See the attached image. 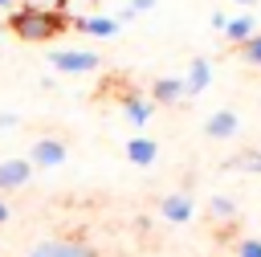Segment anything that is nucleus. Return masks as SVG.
<instances>
[{
  "instance_id": "nucleus-1",
  "label": "nucleus",
  "mask_w": 261,
  "mask_h": 257,
  "mask_svg": "<svg viewBox=\"0 0 261 257\" xmlns=\"http://www.w3.org/2000/svg\"><path fill=\"white\" fill-rule=\"evenodd\" d=\"M4 24H8V33H12L16 41L33 45V41H53V37H61V33L69 29V16H65L61 8L20 4L16 12H8V16H4Z\"/></svg>"
},
{
  "instance_id": "nucleus-2",
  "label": "nucleus",
  "mask_w": 261,
  "mask_h": 257,
  "mask_svg": "<svg viewBox=\"0 0 261 257\" xmlns=\"http://www.w3.org/2000/svg\"><path fill=\"white\" fill-rule=\"evenodd\" d=\"M49 69L69 73V78H82V73H98L102 69V57L94 49H49Z\"/></svg>"
},
{
  "instance_id": "nucleus-3",
  "label": "nucleus",
  "mask_w": 261,
  "mask_h": 257,
  "mask_svg": "<svg viewBox=\"0 0 261 257\" xmlns=\"http://www.w3.org/2000/svg\"><path fill=\"white\" fill-rule=\"evenodd\" d=\"M65 155H69V147H65V139H37L33 147H29V163H33V171H53V167H61L65 163Z\"/></svg>"
},
{
  "instance_id": "nucleus-4",
  "label": "nucleus",
  "mask_w": 261,
  "mask_h": 257,
  "mask_svg": "<svg viewBox=\"0 0 261 257\" xmlns=\"http://www.w3.org/2000/svg\"><path fill=\"white\" fill-rule=\"evenodd\" d=\"M29 257H98L94 245L77 241V237H57V241H41L29 249Z\"/></svg>"
},
{
  "instance_id": "nucleus-5",
  "label": "nucleus",
  "mask_w": 261,
  "mask_h": 257,
  "mask_svg": "<svg viewBox=\"0 0 261 257\" xmlns=\"http://www.w3.org/2000/svg\"><path fill=\"white\" fill-rule=\"evenodd\" d=\"M184 98H188V82H184V78L163 73V78L151 82V102H155V106H179Z\"/></svg>"
},
{
  "instance_id": "nucleus-6",
  "label": "nucleus",
  "mask_w": 261,
  "mask_h": 257,
  "mask_svg": "<svg viewBox=\"0 0 261 257\" xmlns=\"http://www.w3.org/2000/svg\"><path fill=\"white\" fill-rule=\"evenodd\" d=\"M33 179V163L24 155H12V159H0V196L4 192H16Z\"/></svg>"
},
{
  "instance_id": "nucleus-7",
  "label": "nucleus",
  "mask_w": 261,
  "mask_h": 257,
  "mask_svg": "<svg viewBox=\"0 0 261 257\" xmlns=\"http://www.w3.org/2000/svg\"><path fill=\"white\" fill-rule=\"evenodd\" d=\"M192 212H196L192 192H171V196H163V200H159V216H163V220H171V224H188V220H192Z\"/></svg>"
},
{
  "instance_id": "nucleus-8",
  "label": "nucleus",
  "mask_w": 261,
  "mask_h": 257,
  "mask_svg": "<svg viewBox=\"0 0 261 257\" xmlns=\"http://www.w3.org/2000/svg\"><path fill=\"white\" fill-rule=\"evenodd\" d=\"M151 114H155V102H151V98H143V94H135V90L122 94V118H126L130 126L143 131V126L151 122Z\"/></svg>"
},
{
  "instance_id": "nucleus-9",
  "label": "nucleus",
  "mask_w": 261,
  "mask_h": 257,
  "mask_svg": "<svg viewBox=\"0 0 261 257\" xmlns=\"http://www.w3.org/2000/svg\"><path fill=\"white\" fill-rule=\"evenodd\" d=\"M69 29H77V33H86V37L106 41V37H114L122 24H118L114 16H69Z\"/></svg>"
},
{
  "instance_id": "nucleus-10",
  "label": "nucleus",
  "mask_w": 261,
  "mask_h": 257,
  "mask_svg": "<svg viewBox=\"0 0 261 257\" xmlns=\"http://www.w3.org/2000/svg\"><path fill=\"white\" fill-rule=\"evenodd\" d=\"M237 131H241L237 110H216V114L204 118V135L208 139H237Z\"/></svg>"
},
{
  "instance_id": "nucleus-11",
  "label": "nucleus",
  "mask_w": 261,
  "mask_h": 257,
  "mask_svg": "<svg viewBox=\"0 0 261 257\" xmlns=\"http://www.w3.org/2000/svg\"><path fill=\"white\" fill-rule=\"evenodd\" d=\"M184 82H188V98L204 94V90L212 86V61H208V57H192V65H188Z\"/></svg>"
},
{
  "instance_id": "nucleus-12",
  "label": "nucleus",
  "mask_w": 261,
  "mask_h": 257,
  "mask_svg": "<svg viewBox=\"0 0 261 257\" xmlns=\"http://www.w3.org/2000/svg\"><path fill=\"white\" fill-rule=\"evenodd\" d=\"M126 159H130L135 167H151V163L159 159V143H155L151 135H135V139L126 143Z\"/></svg>"
},
{
  "instance_id": "nucleus-13",
  "label": "nucleus",
  "mask_w": 261,
  "mask_h": 257,
  "mask_svg": "<svg viewBox=\"0 0 261 257\" xmlns=\"http://www.w3.org/2000/svg\"><path fill=\"white\" fill-rule=\"evenodd\" d=\"M253 33H257V16H228V24H224V37L232 45H245Z\"/></svg>"
},
{
  "instance_id": "nucleus-14",
  "label": "nucleus",
  "mask_w": 261,
  "mask_h": 257,
  "mask_svg": "<svg viewBox=\"0 0 261 257\" xmlns=\"http://www.w3.org/2000/svg\"><path fill=\"white\" fill-rule=\"evenodd\" d=\"M224 167H228V171H253V175H261V151H257V147H245V151H237Z\"/></svg>"
},
{
  "instance_id": "nucleus-15",
  "label": "nucleus",
  "mask_w": 261,
  "mask_h": 257,
  "mask_svg": "<svg viewBox=\"0 0 261 257\" xmlns=\"http://www.w3.org/2000/svg\"><path fill=\"white\" fill-rule=\"evenodd\" d=\"M208 212H212V220H224V224L237 220V204H232L228 196H212V200H208Z\"/></svg>"
},
{
  "instance_id": "nucleus-16",
  "label": "nucleus",
  "mask_w": 261,
  "mask_h": 257,
  "mask_svg": "<svg viewBox=\"0 0 261 257\" xmlns=\"http://www.w3.org/2000/svg\"><path fill=\"white\" fill-rule=\"evenodd\" d=\"M237 49H241V61H245V65H261V33H253V37H249L245 45H237Z\"/></svg>"
},
{
  "instance_id": "nucleus-17",
  "label": "nucleus",
  "mask_w": 261,
  "mask_h": 257,
  "mask_svg": "<svg viewBox=\"0 0 261 257\" xmlns=\"http://www.w3.org/2000/svg\"><path fill=\"white\" fill-rule=\"evenodd\" d=\"M237 257H261V237H241L237 241Z\"/></svg>"
},
{
  "instance_id": "nucleus-18",
  "label": "nucleus",
  "mask_w": 261,
  "mask_h": 257,
  "mask_svg": "<svg viewBox=\"0 0 261 257\" xmlns=\"http://www.w3.org/2000/svg\"><path fill=\"white\" fill-rule=\"evenodd\" d=\"M12 126H20V114L16 110H0V131H12Z\"/></svg>"
},
{
  "instance_id": "nucleus-19",
  "label": "nucleus",
  "mask_w": 261,
  "mask_h": 257,
  "mask_svg": "<svg viewBox=\"0 0 261 257\" xmlns=\"http://www.w3.org/2000/svg\"><path fill=\"white\" fill-rule=\"evenodd\" d=\"M135 16H139V12H135V8H118V12H114V20H118V24H130V20H135Z\"/></svg>"
},
{
  "instance_id": "nucleus-20",
  "label": "nucleus",
  "mask_w": 261,
  "mask_h": 257,
  "mask_svg": "<svg viewBox=\"0 0 261 257\" xmlns=\"http://www.w3.org/2000/svg\"><path fill=\"white\" fill-rule=\"evenodd\" d=\"M155 4H159V0H130V4H126V8H135V12H151V8H155Z\"/></svg>"
},
{
  "instance_id": "nucleus-21",
  "label": "nucleus",
  "mask_w": 261,
  "mask_h": 257,
  "mask_svg": "<svg viewBox=\"0 0 261 257\" xmlns=\"http://www.w3.org/2000/svg\"><path fill=\"white\" fill-rule=\"evenodd\" d=\"M224 24H228V16H224V12H212V29H216V33H224Z\"/></svg>"
},
{
  "instance_id": "nucleus-22",
  "label": "nucleus",
  "mask_w": 261,
  "mask_h": 257,
  "mask_svg": "<svg viewBox=\"0 0 261 257\" xmlns=\"http://www.w3.org/2000/svg\"><path fill=\"white\" fill-rule=\"evenodd\" d=\"M20 4H24V0H0V12H16Z\"/></svg>"
},
{
  "instance_id": "nucleus-23",
  "label": "nucleus",
  "mask_w": 261,
  "mask_h": 257,
  "mask_svg": "<svg viewBox=\"0 0 261 257\" xmlns=\"http://www.w3.org/2000/svg\"><path fill=\"white\" fill-rule=\"evenodd\" d=\"M8 216H12V208H8V200L0 196V224H8Z\"/></svg>"
},
{
  "instance_id": "nucleus-24",
  "label": "nucleus",
  "mask_w": 261,
  "mask_h": 257,
  "mask_svg": "<svg viewBox=\"0 0 261 257\" xmlns=\"http://www.w3.org/2000/svg\"><path fill=\"white\" fill-rule=\"evenodd\" d=\"M237 4H245V8H253V0H237Z\"/></svg>"
}]
</instances>
